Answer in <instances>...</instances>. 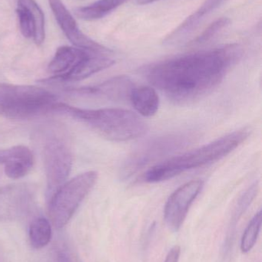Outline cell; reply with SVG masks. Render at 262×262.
Instances as JSON below:
<instances>
[{"label": "cell", "mask_w": 262, "mask_h": 262, "mask_svg": "<svg viewBox=\"0 0 262 262\" xmlns=\"http://www.w3.org/2000/svg\"><path fill=\"white\" fill-rule=\"evenodd\" d=\"M54 114L67 115L84 123L112 141L135 140L147 133L148 125L139 115L122 108L82 109L57 102Z\"/></svg>", "instance_id": "obj_2"}, {"label": "cell", "mask_w": 262, "mask_h": 262, "mask_svg": "<svg viewBox=\"0 0 262 262\" xmlns=\"http://www.w3.org/2000/svg\"><path fill=\"white\" fill-rule=\"evenodd\" d=\"M250 134L249 128L236 130L198 149L157 163L143 174V180L146 183L166 181L186 171L218 161L243 144Z\"/></svg>", "instance_id": "obj_3"}, {"label": "cell", "mask_w": 262, "mask_h": 262, "mask_svg": "<svg viewBox=\"0 0 262 262\" xmlns=\"http://www.w3.org/2000/svg\"><path fill=\"white\" fill-rule=\"evenodd\" d=\"M57 99L42 88L0 83V116L25 120L53 114Z\"/></svg>", "instance_id": "obj_4"}, {"label": "cell", "mask_w": 262, "mask_h": 262, "mask_svg": "<svg viewBox=\"0 0 262 262\" xmlns=\"http://www.w3.org/2000/svg\"><path fill=\"white\" fill-rule=\"evenodd\" d=\"M32 200V191L26 185L0 187V221H11L24 215Z\"/></svg>", "instance_id": "obj_10"}, {"label": "cell", "mask_w": 262, "mask_h": 262, "mask_svg": "<svg viewBox=\"0 0 262 262\" xmlns=\"http://www.w3.org/2000/svg\"><path fill=\"white\" fill-rule=\"evenodd\" d=\"M15 11L18 16L22 35L26 38H33L35 33V23L30 12L26 8L18 6Z\"/></svg>", "instance_id": "obj_22"}, {"label": "cell", "mask_w": 262, "mask_h": 262, "mask_svg": "<svg viewBox=\"0 0 262 262\" xmlns=\"http://www.w3.org/2000/svg\"><path fill=\"white\" fill-rule=\"evenodd\" d=\"M52 225L45 218H37L31 223L29 229L30 245L35 249L47 246L52 238Z\"/></svg>", "instance_id": "obj_18"}, {"label": "cell", "mask_w": 262, "mask_h": 262, "mask_svg": "<svg viewBox=\"0 0 262 262\" xmlns=\"http://www.w3.org/2000/svg\"><path fill=\"white\" fill-rule=\"evenodd\" d=\"M43 160L48 198L67 180L72 166V151L61 138L50 137L43 146Z\"/></svg>", "instance_id": "obj_7"}, {"label": "cell", "mask_w": 262, "mask_h": 262, "mask_svg": "<svg viewBox=\"0 0 262 262\" xmlns=\"http://www.w3.org/2000/svg\"><path fill=\"white\" fill-rule=\"evenodd\" d=\"M115 61L107 55L90 53L80 60L72 69L65 75L49 78L52 81H78L86 79L91 75L110 68Z\"/></svg>", "instance_id": "obj_14"}, {"label": "cell", "mask_w": 262, "mask_h": 262, "mask_svg": "<svg viewBox=\"0 0 262 262\" xmlns=\"http://www.w3.org/2000/svg\"><path fill=\"white\" fill-rule=\"evenodd\" d=\"M89 54L90 52L76 47L62 46L57 49L53 58L48 66V72L54 74L55 76L65 75Z\"/></svg>", "instance_id": "obj_16"}, {"label": "cell", "mask_w": 262, "mask_h": 262, "mask_svg": "<svg viewBox=\"0 0 262 262\" xmlns=\"http://www.w3.org/2000/svg\"><path fill=\"white\" fill-rule=\"evenodd\" d=\"M33 163L32 152L24 145L0 149V164L5 165V173L9 178H23L32 169Z\"/></svg>", "instance_id": "obj_12"}, {"label": "cell", "mask_w": 262, "mask_h": 262, "mask_svg": "<svg viewBox=\"0 0 262 262\" xmlns=\"http://www.w3.org/2000/svg\"><path fill=\"white\" fill-rule=\"evenodd\" d=\"M187 143V137L178 134L152 139L138 146L129 156L123 165L122 176L124 179L129 178L152 162L184 147Z\"/></svg>", "instance_id": "obj_6"}, {"label": "cell", "mask_w": 262, "mask_h": 262, "mask_svg": "<svg viewBox=\"0 0 262 262\" xmlns=\"http://www.w3.org/2000/svg\"><path fill=\"white\" fill-rule=\"evenodd\" d=\"M231 20L228 18H221L215 20L209 25L206 30L203 31L195 39L192 40L189 45L190 46H201L212 41L220 32L230 25Z\"/></svg>", "instance_id": "obj_21"}, {"label": "cell", "mask_w": 262, "mask_h": 262, "mask_svg": "<svg viewBox=\"0 0 262 262\" xmlns=\"http://www.w3.org/2000/svg\"><path fill=\"white\" fill-rule=\"evenodd\" d=\"M48 2L58 26L74 46L97 55H107L112 52L110 49L93 41L80 30L73 15L62 0H48Z\"/></svg>", "instance_id": "obj_9"}, {"label": "cell", "mask_w": 262, "mask_h": 262, "mask_svg": "<svg viewBox=\"0 0 262 262\" xmlns=\"http://www.w3.org/2000/svg\"><path fill=\"white\" fill-rule=\"evenodd\" d=\"M129 0H98L92 4L76 8L75 14L80 19L93 21L99 19Z\"/></svg>", "instance_id": "obj_17"}, {"label": "cell", "mask_w": 262, "mask_h": 262, "mask_svg": "<svg viewBox=\"0 0 262 262\" xmlns=\"http://www.w3.org/2000/svg\"><path fill=\"white\" fill-rule=\"evenodd\" d=\"M226 0H206L199 8L189 15L177 29L166 37L164 44L178 46L187 40L188 37L198 27L205 17L220 7Z\"/></svg>", "instance_id": "obj_13"}, {"label": "cell", "mask_w": 262, "mask_h": 262, "mask_svg": "<svg viewBox=\"0 0 262 262\" xmlns=\"http://www.w3.org/2000/svg\"><path fill=\"white\" fill-rule=\"evenodd\" d=\"M181 249L179 246H175L170 249L168 255H166L164 262H178L179 261Z\"/></svg>", "instance_id": "obj_24"}, {"label": "cell", "mask_w": 262, "mask_h": 262, "mask_svg": "<svg viewBox=\"0 0 262 262\" xmlns=\"http://www.w3.org/2000/svg\"><path fill=\"white\" fill-rule=\"evenodd\" d=\"M132 105L137 113L145 118L156 115L159 108V96L156 90L150 86L135 87L129 98Z\"/></svg>", "instance_id": "obj_15"}, {"label": "cell", "mask_w": 262, "mask_h": 262, "mask_svg": "<svg viewBox=\"0 0 262 262\" xmlns=\"http://www.w3.org/2000/svg\"><path fill=\"white\" fill-rule=\"evenodd\" d=\"M257 192V186H252L251 189H249L246 193L241 196L237 204L236 209H235V214H234V221H235V225H236L237 221L240 218L243 212L247 209L249 205L252 203L253 199L255 198V194Z\"/></svg>", "instance_id": "obj_23"}, {"label": "cell", "mask_w": 262, "mask_h": 262, "mask_svg": "<svg viewBox=\"0 0 262 262\" xmlns=\"http://www.w3.org/2000/svg\"><path fill=\"white\" fill-rule=\"evenodd\" d=\"M18 6L26 8L30 12L35 23L33 40L37 46H41L46 38L45 15L43 10L35 0H18Z\"/></svg>", "instance_id": "obj_19"}, {"label": "cell", "mask_w": 262, "mask_h": 262, "mask_svg": "<svg viewBox=\"0 0 262 262\" xmlns=\"http://www.w3.org/2000/svg\"><path fill=\"white\" fill-rule=\"evenodd\" d=\"M262 224V212L259 211L255 214L248 225L241 241V250L243 253L251 252L256 244L261 231Z\"/></svg>", "instance_id": "obj_20"}, {"label": "cell", "mask_w": 262, "mask_h": 262, "mask_svg": "<svg viewBox=\"0 0 262 262\" xmlns=\"http://www.w3.org/2000/svg\"><path fill=\"white\" fill-rule=\"evenodd\" d=\"M135 88L127 76H118L92 87L72 89L71 92L79 95H90L106 98L113 101H127Z\"/></svg>", "instance_id": "obj_11"}, {"label": "cell", "mask_w": 262, "mask_h": 262, "mask_svg": "<svg viewBox=\"0 0 262 262\" xmlns=\"http://www.w3.org/2000/svg\"><path fill=\"white\" fill-rule=\"evenodd\" d=\"M201 180H192L176 189L168 199L164 209V218L168 227L178 232L195 199L203 190Z\"/></svg>", "instance_id": "obj_8"}, {"label": "cell", "mask_w": 262, "mask_h": 262, "mask_svg": "<svg viewBox=\"0 0 262 262\" xmlns=\"http://www.w3.org/2000/svg\"><path fill=\"white\" fill-rule=\"evenodd\" d=\"M244 54L238 44L186 54L143 69L147 81L176 103H189L212 92Z\"/></svg>", "instance_id": "obj_1"}, {"label": "cell", "mask_w": 262, "mask_h": 262, "mask_svg": "<svg viewBox=\"0 0 262 262\" xmlns=\"http://www.w3.org/2000/svg\"><path fill=\"white\" fill-rule=\"evenodd\" d=\"M155 1H158V0H137V3L139 5H147Z\"/></svg>", "instance_id": "obj_25"}, {"label": "cell", "mask_w": 262, "mask_h": 262, "mask_svg": "<svg viewBox=\"0 0 262 262\" xmlns=\"http://www.w3.org/2000/svg\"><path fill=\"white\" fill-rule=\"evenodd\" d=\"M98 180L95 171L83 172L66 181L47 198L48 214L57 229L64 227Z\"/></svg>", "instance_id": "obj_5"}]
</instances>
